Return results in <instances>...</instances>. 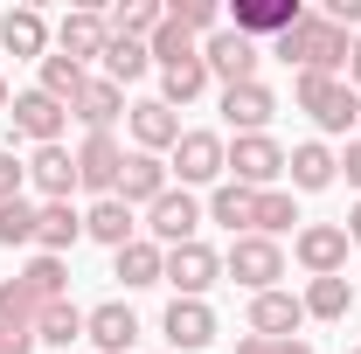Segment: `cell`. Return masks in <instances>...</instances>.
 Masks as SVG:
<instances>
[{
	"label": "cell",
	"instance_id": "cell-14",
	"mask_svg": "<svg viewBox=\"0 0 361 354\" xmlns=\"http://www.w3.org/2000/svg\"><path fill=\"white\" fill-rule=\"evenodd\" d=\"M299 14H306L299 0H236V14H229V28H236V35H250V42H264V35L278 42V35H285V28H292Z\"/></svg>",
	"mask_w": 361,
	"mask_h": 354
},
{
	"label": "cell",
	"instance_id": "cell-28",
	"mask_svg": "<svg viewBox=\"0 0 361 354\" xmlns=\"http://www.w3.org/2000/svg\"><path fill=\"white\" fill-rule=\"evenodd\" d=\"M202 90H209V63H202V56H188V63H174V70H160V104H167V111L195 104Z\"/></svg>",
	"mask_w": 361,
	"mask_h": 354
},
{
	"label": "cell",
	"instance_id": "cell-34",
	"mask_svg": "<svg viewBox=\"0 0 361 354\" xmlns=\"http://www.w3.org/2000/svg\"><path fill=\"white\" fill-rule=\"evenodd\" d=\"M35 312H42V299H35L21 278H0V326H21V334H35Z\"/></svg>",
	"mask_w": 361,
	"mask_h": 354
},
{
	"label": "cell",
	"instance_id": "cell-17",
	"mask_svg": "<svg viewBox=\"0 0 361 354\" xmlns=\"http://www.w3.org/2000/svg\"><path fill=\"white\" fill-rule=\"evenodd\" d=\"M167 188H174V181H167V160H160V153H126V174H118V202H126V209H133V202L153 209Z\"/></svg>",
	"mask_w": 361,
	"mask_h": 354
},
{
	"label": "cell",
	"instance_id": "cell-9",
	"mask_svg": "<svg viewBox=\"0 0 361 354\" xmlns=\"http://www.w3.org/2000/svg\"><path fill=\"white\" fill-rule=\"evenodd\" d=\"M118 174H126V146L111 133H90L77 146V188H97V202H104V195H118Z\"/></svg>",
	"mask_w": 361,
	"mask_h": 354
},
{
	"label": "cell",
	"instance_id": "cell-47",
	"mask_svg": "<svg viewBox=\"0 0 361 354\" xmlns=\"http://www.w3.org/2000/svg\"><path fill=\"white\" fill-rule=\"evenodd\" d=\"M7 104H14V97H7V77H0V111H7Z\"/></svg>",
	"mask_w": 361,
	"mask_h": 354
},
{
	"label": "cell",
	"instance_id": "cell-11",
	"mask_svg": "<svg viewBox=\"0 0 361 354\" xmlns=\"http://www.w3.org/2000/svg\"><path fill=\"white\" fill-rule=\"evenodd\" d=\"M146 229L174 250V243H195V229H202V202L188 195V188H167L153 209H146Z\"/></svg>",
	"mask_w": 361,
	"mask_h": 354
},
{
	"label": "cell",
	"instance_id": "cell-3",
	"mask_svg": "<svg viewBox=\"0 0 361 354\" xmlns=\"http://www.w3.org/2000/svg\"><path fill=\"white\" fill-rule=\"evenodd\" d=\"M223 271L236 278V285H250V299H257V292H278V278H285V250H278L271 236H236L229 257H223Z\"/></svg>",
	"mask_w": 361,
	"mask_h": 354
},
{
	"label": "cell",
	"instance_id": "cell-29",
	"mask_svg": "<svg viewBox=\"0 0 361 354\" xmlns=\"http://www.w3.org/2000/svg\"><path fill=\"white\" fill-rule=\"evenodd\" d=\"M104 21H111V35H126V42H153V28L167 21V7H160V0H118Z\"/></svg>",
	"mask_w": 361,
	"mask_h": 354
},
{
	"label": "cell",
	"instance_id": "cell-35",
	"mask_svg": "<svg viewBox=\"0 0 361 354\" xmlns=\"http://www.w3.org/2000/svg\"><path fill=\"white\" fill-rule=\"evenodd\" d=\"M84 84H90V77L70 63V56H42V84H35V90H49L56 104H77V90H84Z\"/></svg>",
	"mask_w": 361,
	"mask_h": 354
},
{
	"label": "cell",
	"instance_id": "cell-18",
	"mask_svg": "<svg viewBox=\"0 0 361 354\" xmlns=\"http://www.w3.org/2000/svg\"><path fill=\"white\" fill-rule=\"evenodd\" d=\"M271 111H278L271 84H229V90H223V118L236 126V139H243V133H264Z\"/></svg>",
	"mask_w": 361,
	"mask_h": 354
},
{
	"label": "cell",
	"instance_id": "cell-22",
	"mask_svg": "<svg viewBox=\"0 0 361 354\" xmlns=\"http://www.w3.org/2000/svg\"><path fill=\"white\" fill-rule=\"evenodd\" d=\"M0 49H7V56H28V63H42V49H49V21L35 14V7H7V14H0Z\"/></svg>",
	"mask_w": 361,
	"mask_h": 354
},
{
	"label": "cell",
	"instance_id": "cell-38",
	"mask_svg": "<svg viewBox=\"0 0 361 354\" xmlns=\"http://www.w3.org/2000/svg\"><path fill=\"white\" fill-rule=\"evenodd\" d=\"M146 49H153V63H160V70H174V63H188V56H202V49H195V35H180L174 21H160Z\"/></svg>",
	"mask_w": 361,
	"mask_h": 354
},
{
	"label": "cell",
	"instance_id": "cell-48",
	"mask_svg": "<svg viewBox=\"0 0 361 354\" xmlns=\"http://www.w3.org/2000/svg\"><path fill=\"white\" fill-rule=\"evenodd\" d=\"M348 354H361V348H348Z\"/></svg>",
	"mask_w": 361,
	"mask_h": 354
},
{
	"label": "cell",
	"instance_id": "cell-7",
	"mask_svg": "<svg viewBox=\"0 0 361 354\" xmlns=\"http://www.w3.org/2000/svg\"><path fill=\"white\" fill-rule=\"evenodd\" d=\"M229 167V146L216 133H180L174 139V167L167 174H180V188H202V181H223Z\"/></svg>",
	"mask_w": 361,
	"mask_h": 354
},
{
	"label": "cell",
	"instance_id": "cell-1",
	"mask_svg": "<svg viewBox=\"0 0 361 354\" xmlns=\"http://www.w3.org/2000/svg\"><path fill=\"white\" fill-rule=\"evenodd\" d=\"M348 49H355V42H348V28H334L326 14L306 7V14L271 42V56H285V63H299V70H313V77H334V70L348 63Z\"/></svg>",
	"mask_w": 361,
	"mask_h": 354
},
{
	"label": "cell",
	"instance_id": "cell-10",
	"mask_svg": "<svg viewBox=\"0 0 361 354\" xmlns=\"http://www.w3.org/2000/svg\"><path fill=\"white\" fill-rule=\"evenodd\" d=\"M292 250H299V264L313 271V278H341L348 271V229L341 222H306Z\"/></svg>",
	"mask_w": 361,
	"mask_h": 354
},
{
	"label": "cell",
	"instance_id": "cell-31",
	"mask_svg": "<svg viewBox=\"0 0 361 354\" xmlns=\"http://www.w3.org/2000/svg\"><path fill=\"white\" fill-rule=\"evenodd\" d=\"M146 70H153V49H146V42H126V35H111V42H104V77H111L118 90L139 84Z\"/></svg>",
	"mask_w": 361,
	"mask_h": 354
},
{
	"label": "cell",
	"instance_id": "cell-23",
	"mask_svg": "<svg viewBox=\"0 0 361 354\" xmlns=\"http://www.w3.org/2000/svg\"><path fill=\"white\" fill-rule=\"evenodd\" d=\"M133 139H139V153H174L180 118L160 104V97H146V104H133Z\"/></svg>",
	"mask_w": 361,
	"mask_h": 354
},
{
	"label": "cell",
	"instance_id": "cell-46",
	"mask_svg": "<svg viewBox=\"0 0 361 354\" xmlns=\"http://www.w3.org/2000/svg\"><path fill=\"white\" fill-rule=\"evenodd\" d=\"M341 229H348V243H361V202H355V216L341 222Z\"/></svg>",
	"mask_w": 361,
	"mask_h": 354
},
{
	"label": "cell",
	"instance_id": "cell-41",
	"mask_svg": "<svg viewBox=\"0 0 361 354\" xmlns=\"http://www.w3.org/2000/svg\"><path fill=\"white\" fill-rule=\"evenodd\" d=\"M42 341L35 334H21V326H0V354H35Z\"/></svg>",
	"mask_w": 361,
	"mask_h": 354
},
{
	"label": "cell",
	"instance_id": "cell-45",
	"mask_svg": "<svg viewBox=\"0 0 361 354\" xmlns=\"http://www.w3.org/2000/svg\"><path fill=\"white\" fill-rule=\"evenodd\" d=\"M236 354H271V341H257V334H243V341H236Z\"/></svg>",
	"mask_w": 361,
	"mask_h": 354
},
{
	"label": "cell",
	"instance_id": "cell-40",
	"mask_svg": "<svg viewBox=\"0 0 361 354\" xmlns=\"http://www.w3.org/2000/svg\"><path fill=\"white\" fill-rule=\"evenodd\" d=\"M21 188H28V160L0 153V202H21Z\"/></svg>",
	"mask_w": 361,
	"mask_h": 354
},
{
	"label": "cell",
	"instance_id": "cell-37",
	"mask_svg": "<svg viewBox=\"0 0 361 354\" xmlns=\"http://www.w3.org/2000/svg\"><path fill=\"white\" fill-rule=\"evenodd\" d=\"M167 21H174L180 35H216V28H223V7H216V0H174Z\"/></svg>",
	"mask_w": 361,
	"mask_h": 354
},
{
	"label": "cell",
	"instance_id": "cell-8",
	"mask_svg": "<svg viewBox=\"0 0 361 354\" xmlns=\"http://www.w3.org/2000/svg\"><path fill=\"white\" fill-rule=\"evenodd\" d=\"M14 133L21 139H35V146H63V126H70V104H56L49 90H21L14 104Z\"/></svg>",
	"mask_w": 361,
	"mask_h": 354
},
{
	"label": "cell",
	"instance_id": "cell-12",
	"mask_svg": "<svg viewBox=\"0 0 361 354\" xmlns=\"http://www.w3.org/2000/svg\"><path fill=\"white\" fill-rule=\"evenodd\" d=\"M160 334H167L174 354H202L209 341H216V312H209V299H174L167 319H160Z\"/></svg>",
	"mask_w": 361,
	"mask_h": 354
},
{
	"label": "cell",
	"instance_id": "cell-6",
	"mask_svg": "<svg viewBox=\"0 0 361 354\" xmlns=\"http://www.w3.org/2000/svg\"><path fill=\"white\" fill-rule=\"evenodd\" d=\"M216 278H223V257H216V250H209L202 236L167 250V285H174V299H202V292H209Z\"/></svg>",
	"mask_w": 361,
	"mask_h": 354
},
{
	"label": "cell",
	"instance_id": "cell-39",
	"mask_svg": "<svg viewBox=\"0 0 361 354\" xmlns=\"http://www.w3.org/2000/svg\"><path fill=\"white\" fill-rule=\"evenodd\" d=\"M35 243V209L28 202H0V250H21Z\"/></svg>",
	"mask_w": 361,
	"mask_h": 354
},
{
	"label": "cell",
	"instance_id": "cell-13",
	"mask_svg": "<svg viewBox=\"0 0 361 354\" xmlns=\"http://www.w3.org/2000/svg\"><path fill=\"white\" fill-rule=\"evenodd\" d=\"M299 326H306V299H292V292H257L250 299V334L257 341H299Z\"/></svg>",
	"mask_w": 361,
	"mask_h": 354
},
{
	"label": "cell",
	"instance_id": "cell-36",
	"mask_svg": "<svg viewBox=\"0 0 361 354\" xmlns=\"http://www.w3.org/2000/svg\"><path fill=\"white\" fill-rule=\"evenodd\" d=\"M63 278H70V271H63V257H49V250H35L28 271H21V285H28L42 306H49V299H63Z\"/></svg>",
	"mask_w": 361,
	"mask_h": 354
},
{
	"label": "cell",
	"instance_id": "cell-32",
	"mask_svg": "<svg viewBox=\"0 0 361 354\" xmlns=\"http://www.w3.org/2000/svg\"><path fill=\"white\" fill-rule=\"evenodd\" d=\"M355 312V285L348 278H313L306 285V319H348Z\"/></svg>",
	"mask_w": 361,
	"mask_h": 354
},
{
	"label": "cell",
	"instance_id": "cell-43",
	"mask_svg": "<svg viewBox=\"0 0 361 354\" xmlns=\"http://www.w3.org/2000/svg\"><path fill=\"white\" fill-rule=\"evenodd\" d=\"M348 84H355V97H361V42L348 49Z\"/></svg>",
	"mask_w": 361,
	"mask_h": 354
},
{
	"label": "cell",
	"instance_id": "cell-44",
	"mask_svg": "<svg viewBox=\"0 0 361 354\" xmlns=\"http://www.w3.org/2000/svg\"><path fill=\"white\" fill-rule=\"evenodd\" d=\"M271 354H313V341H271Z\"/></svg>",
	"mask_w": 361,
	"mask_h": 354
},
{
	"label": "cell",
	"instance_id": "cell-33",
	"mask_svg": "<svg viewBox=\"0 0 361 354\" xmlns=\"http://www.w3.org/2000/svg\"><path fill=\"white\" fill-rule=\"evenodd\" d=\"M292 222H299V209H292V188H264V195H257V216H250V236H271V243H278Z\"/></svg>",
	"mask_w": 361,
	"mask_h": 354
},
{
	"label": "cell",
	"instance_id": "cell-30",
	"mask_svg": "<svg viewBox=\"0 0 361 354\" xmlns=\"http://www.w3.org/2000/svg\"><path fill=\"white\" fill-rule=\"evenodd\" d=\"M35 341H42V348H70V341H84V312L70 306V299H49V306L35 312Z\"/></svg>",
	"mask_w": 361,
	"mask_h": 354
},
{
	"label": "cell",
	"instance_id": "cell-26",
	"mask_svg": "<svg viewBox=\"0 0 361 354\" xmlns=\"http://www.w3.org/2000/svg\"><path fill=\"white\" fill-rule=\"evenodd\" d=\"M250 216H257V188H236V181H223V188L209 195V222H223L229 236H250Z\"/></svg>",
	"mask_w": 361,
	"mask_h": 354
},
{
	"label": "cell",
	"instance_id": "cell-4",
	"mask_svg": "<svg viewBox=\"0 0 361 354\" xmlns=\"http://www.w3.org/2000/svg\"><path fill=\"white\" fill-rule=\"evenodd\" d=\"M223 174H236V188H257V195H264L271 181L285 174V146H278L271 133H243L236 146H229V167H223Z\"/></svg>",
	"mask_w": 361,
	"mask_h": 354
},
{
	"label": "cell",
	"instance_id": "cell-19",
	"mask_svg": "<svg viewBox=\"0 0 361 354\" xmlns=\"http://www.w3.org/2000/svg\"><path fill=\"white\" fill-rule=\"evenodd\" d=\"M77 118H84V133H111L118 118H126V90L111 84V77H90L84 90H77V104H70Z\"/></svg>",
	"mask_w": 361,
	"mask_h": 354
},
{
	"label": "cell",
	"instance_id": "cell-16",
	"mask_svg": "<svg viewBox=\"0 0 361 354\" xmlns=\"http://www.w3.org/2000/svg\"><path fill=\"white\" fill-rule=\"evenodd\" d=\"M56 42H63V56H70V63H77V70H84L90 56H97V63H104V42H111V21H104V14H63V21H56Z\"/></svg>",
	"mask_w": 361,
	"mask_h": 354
},
{
	"label": "cell",
	"instance_id": "cell-5",
	"mask_svg": "<svg viewBox=\"0 0 361 354\" xmlns=\"http://www.w3.org/2000/svg\"><path fill=\"white\" fill-rule=\"evenodd\" d=\"M257 56L264 49L250 42V35H236V28H216L202 42V63H209V77H223V90L229 84H257Z\"/></svg>",
	"mask_w": 361,
	"mask_h": 354
},
{
	"label": "cell",
	"instance_id": "cell-24",
	"mask_svg": "<svg viewBox=\"0 0 361 354\" xmlns=\"http://www.w3.org/2000/svg\"><path fill=\"white\" fill-rule=\"evenodd\" d=\"M118 257V278H126V292H146V285H160L167 278V250L160 243H146V236H133L126 250H111Z\"/></svg>",
	"mask_w": 361,
	"mask_h": 354
},
{
	"label": "cell",
	"instance_id": "cell-27",
	"mask_svg": "<svg viewBox=\"0 0 361 354\" xmlns=\"http://www.w3.org/2000/svg\"><path fill=\"white\" fill-rule=\"evenodd\" d=\"M133 209H126V202H118V195H104V202H97V209H90L84 216V236H97V243H111V250H126V243H133Z\"/></svg>",
	"mask_w": 361,
	"mask_h": 354
},
{
	"label": "cell",
	"instance_id": "cell-20",
	"mask_svg": "<svg viewBox=\"0 0 361 354\" xmlns=\"http://www.w3.org/2000/svg\"><path fill=\"white\" fill-rule=\"evenodd\" d=\"M285 174H292V188H299V195H319V188H334L341 160H334V146L306 139V146H292V153H285Z\"/></svg>",
	"mask_w": 361,
	"mask_h": 354
},
{
	"label": "cell",
	"instance_id": "cell-25",
	"mask_svg": "<svg viewBox=\"0 0 361 354\" xmlns=\"http://www.w3.org/2000/svg\"><path fill=\"white\" fill-rule=\"evenodd\" d=\"M77 236H84V216H77L70 202H42V209H35V243H42L49 257H63Z\"/></svg>",
	"mask_w": 361,
	"mask_h": 354
},
{
	"label": "cell",
	"instance_id": "cell-2",
	"mask_svg": "<svg viewBox=\"0 0 361 354\" xmlns=\"http://www.w3.org/2000/svg\"><path fill=\"white\" fill-rule=\"evenodd\" d=\"M299 104L313 111L319 133H355V118H361L355 84H341V77H313V70H299Z\"/></svg>",
	"mask_w": 361,
	"mask_h": 354
},
{
	"label": "cell",
	"instance_id": "cell-15",
	"mask_svg": "<svg viewBox=\"0 0 361 354\" xmlns=\"http://www.w3.org/2000/svg\"><path fill=\"white\" fill-rule=\"evenodd\" d=\"M84 341L97 354H126L139 341V319H133V306H118V299H104V306H90L84 312Z\"/></svg>",
	"mask_w": 361,
	"mask_h": 354
},
{
	"label": "cell",
	"instance_id": "cell-21",
	"mask_svg": "<svg viewBox=\"0 0 361 354\" xmlns=\"http://www.w3.org/2000/svg\"><path fill=\"white\" fill-rule=\"evenodd\" d=\"M28 181L42 188V202H70V188H77V153H70V146H35Z\"/></svg>",
	"mask_w": 361,
	"mask_h": 354
},
{
	"label": "cell",
	"instance_id": "cell-42",
	"mask_svg": "<svg viewBox=\"0 0 361 354\" xmlns=\"http://www.w3.org/2000/svg\"><path fill=\"white\" fill-rule=\"evenodd\" d=\"M341 167H348V181L361 188V139H348V153H341Z\"/></svg>",
	"mask_w": 361,
	"mask_h": 354
}]
</instances>
